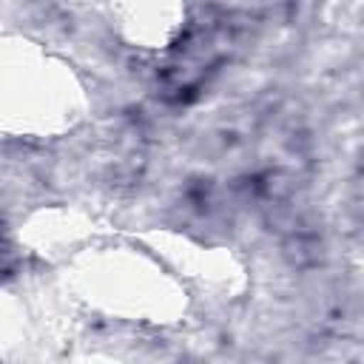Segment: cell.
Wrapping results in <instances>:
<instances>
[{"label":"cell","mask_w":364,"mask_h":364,"mask_svg":"<svg viewBox=\"0 0 364 364\" xmlns=\"http://www.w3.org/2000/svg\"><path fill=\"white\" fill-rule=\"evenodd\" d=\"M71 364H125V361H117L111 355H82V358H74Z\"/></svg>","instance_id":"cell-4"},{"label":"cell","mask_w":364,"mask_h":364,"mask_svg":"<svg viewBox=\"0 0 364 364\" xmlns=\"http://www.w3.org/2000/svg\"><path fill=\"white\" fill-rule=\"evenodd\" d=\"M65 282L88 307L136 324H173L185 316L182 279L151 250L85 245L65 259Z\"/></svg>","instance_id":"cell-1"},{"label":"cell","mask_w":364,"mask_h":364,"mask_svg":"<svg viewBox=\"0 0 364 364\" xmlns=\"http://www.w3.org/2000/svg\"><path fill=\"white\" fill-rule=\"evenodd\" d=\"M117 34L142 51L171 48L188 23V9L179 3H114L105 6Z\"/></svg>","instance_id":"cell-3"},{"label":"cell","mask_w":364,"mask_h":364,"mask_svg":"<svg viewBox=\"0 0 364 364\" xmlns=\"http://www.w3.org/2000/svg\"><path fill=\"white\" fill-rule=\"evenodd\" d=\"M88 111L85 88L63 57L26 34L0 31V131L60 136Z\"/></svg>","instance_id":"cell-2"}]
</instances>
